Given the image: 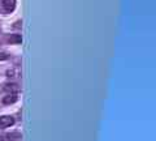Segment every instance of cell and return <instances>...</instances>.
Returning <instances> with one entry per match:
<instances>
[{"instance_id": "obj_1", "label": "cell", "mask_w": 156, "mask_h": 141, "mask_svg": "<svg viewBox=\"0 0 156 141\" xmlns=\"http://www.w3.org/2000/svg\"><path fill=\"white\" fill-rule=\"evenodd\" d=\"M13 124H14V118H13V116H11V115L0 116V129L12 127Z\"/></svg>"}, {"instance_id": "obj_2", "label": "cell", "mask_w": 156, "mask_h": 141, "mask_svg": "<svg viewBox=\"0 0 156 141\" xmlns=\"http://www.w3.org/2000/svg\"><path fill=\"white\" fill-rule=\"evenodd\" d=\"M2 7L4 12L11 13L16 8V0H2Z\"/></svg>"}, {"instance_id": "obj_3", "label": "cell", "mask_w": 156, "mask_h": 141, "mask_svg": "<svg viewBox=\"0 0 156 141\" xmlns=\"http://www.w3.org/2000/svg\"><path fill=\"white\" fill-rule=\"evenodd\" d=\"M17 99H18V95L14 94V93H11V94H8L7 97H4V98H3V103L11 105V103H14Z\"/></svg>"}, {"instance_id": "obj_4", "label": "cell", "mask_w": 156, "mask_h": 141, "mask_svg": "<svg viewBox=\"0 0 156 141\" xmlns=\"http://www.w3.org/2000/svg\"><path fill=\"white\" fill-rule=\"evenodd\" d=\"M16 136H18V135H4L0 137V141H12L13 140L12 137H16Z\"/></svg>"}, {"instance_id": "obj_5", "label": "cell", "mask_w": 156, "mask_h": 141, "mask_svg": "<svg viewBox=\"0 0 156 141\" xmlns=\"http://www.w3.org/2000/svg\"><path fill=\"white\" fill-rule=\"evenodd\" d=\"M9 42H12V43H20V42H21V37H20L18 34H16V35L12 37L11 39H9Z\"/></svg>"}]
</instances>
